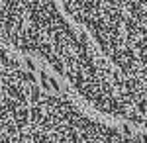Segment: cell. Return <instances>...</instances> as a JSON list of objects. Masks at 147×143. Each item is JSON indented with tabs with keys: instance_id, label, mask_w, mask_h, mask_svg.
Here are the masks:
<instances>
[{
	"instance_id": "6da1fadb",
	"label": "cell",
	"mask_w": 147,
	"mask_h": 143,
	"mask_svg": "<svg viewBox=\"0 0 147 143\" xmlns=\"http://www.w3.org/2000/svg\"><path fill=\"white\" fill-rule=\"evenodd\" d=\"M125 14L134 20V28L141 39L147 41V0H122Z\"/></svg>"
}]
</instances>
